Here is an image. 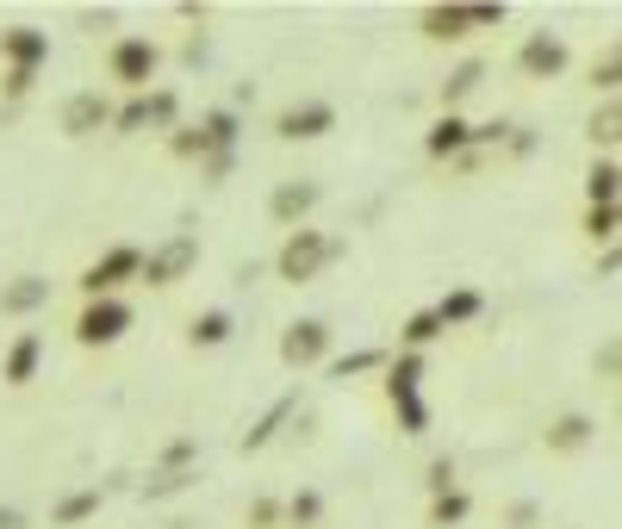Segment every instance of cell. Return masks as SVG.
<instances>
[{
	"mask_svg": "<svg viewBox=\"0 0 622 529\" xmlns=\"http://www.w3.org/2000/svg\"><path fill=\"white\" fill-rule=\"evenodd\" d=\"M330 256H337V243H330L324 231H311V224H299V231H287V243H280V256H274V275L280 280H311L318 275V268L330 262Z\"/></svg>",
	"mask_w": 622,
	"mask_h": 529,
	"instance_id": "6da1fadb",
	"label": "cell"
},
{
	"mask_svg": "<svg viewBox=\"0 0 622 529\" xmlns=\"http://www.w3.org/2000/svg\"><path fill=\"white\" fill-rule=\"evenodd\" d=\"M156 62H162V50H156L150 38H119V44L107 50V76L119 81V88H131V93H150Z\"/></svg>",
	"mask_w": 622,
	"mask_h": 529,
	"instance_id": "7a4b0ae2",
	"label": "cell"
},
{
	"mask_svg": "<svg viewBox=\"0 0 622 529\" xmlns=\"http://www.w3.org/2000/svg\"><path fill=\"white\" fill-rule=\"evenodd\" d=\"M124 330H131V306H124L119 293L112 299H88L76 318V342L81 349H107V342H119Z\"/></svg>",
	"mask_w": 622,
	"mask_h": 529,
	"instance_id": "3957f363",
	"label": "cell"
},
{
	"mask_svg": "<svg viewBox=\"0 0 622 529\" xmlns=\"http://www.w3.org/2000/svg\"><path fill=\"white\" fill-rule=\"evenodd\" d=\"M193 262H200V237H169L162 249L143 256V280H150V287H174V280H187Z\"/></svg>",
	"mask_w": 622,
	"mask_h": 529,
	"instance_id": "277c9868",
	"label": "cell"
},
{
	"mask_svg": "<svg viewBox=\"0 0 622 529\" xmlns=\"http://www.w3.org/2000/svg\"><path fill=\"white\" fill-rule=\"evenodd\" d=\"M330 124H337V107L330 100H293V107L274 119V138L299 143V138H324Z\"/></svg>",
	"mask_w": 622,
	"mask_h": 529,
	"instance_id": "5b68a950",
	"label": "cell"
},
{
	"mask_svg": "<svg viewBox=\"0 0 622 529\" xmlns=\"http://www.w3.org/2000/svg\"><path fill=\"white\" fill-rule=\"evenodd\" d=\"M124 275H143V256H138V249H107V262L81 268V293H88V299H112V287H119Z\"/></svg>",
	"mask_w": 622,
	"mask_h": 529,
	"instance_id": "8992f818",
	"label": "cell"
},
{
	"mask_svg": "<svg viewBox=\"0 0 622 529\" xmlns=\"http://www.w3.org/2000/svg\"><path fill=\"white\" fill-rule=\"evenodd\" d=\"M330 356V325H318V318H299V325H287V337H280V361L287 368H311V361Z\"/></svg>",
	"mask_w": 622,
	"mask_h": 529,
	"instance_id": "52a82bcc",
	"label": "cell"
},
{
	"mask_svg": "<svg viewBox=\"0 0 622 529\" xmlns=\"http://www.w3.org/2000/svg\"><path fill=\"white\" fill-rule=\"evenodd\" d=\"M0 57L13 62V76H38V62H50V38L31 26H13L0 31Z\"/></svg>",
	"mask_w": 622,
	"mask_h": 529,
	"instance_id": "ba28073f",
	"label": "cell"
},
{
	"mask_svg": "<svg viewBox=\"0 0 622 529\" xmlns=\"http://www.w3.org/2000/svg\"><path fill=\"white\" fill-rule=\"evenodd\" d=\"M143 124H174V93H131V107L112 112V131H143Z\"/></svg>",
	"mask_w": 622,
	"mask_h": 529,
	"instance_id": "9c48e42d",
	"label": "cell"
},
{
	"mask_svg": "<svg viewBox=\"0 0 622 529\" xmlns=\"http://www.w3.org/2000/svg\"><path fill=\"white\" fill-rule=\"evenodd\" d=\"M38 361H44V337H38V330H26V337L7 349V368H0V380H7V387H31V380H38Z\"/></svg>",
	"mask_w": 622,
	"mask_h": 529,
	"instance_id": "30bf717a",
	"label": "cell"
},
{
	"mask_svg": "<svg viewBox=\"0 0 622 529\" xmlns=\"http://www.w3.org/2000/svg\"><path fill=\"white\" fill-rule=\"evenodd\" d=\"M100 124H112V107L93 88L76 93V100L62 107V131H69V138H88V131H100Z\"/></svg>",
	"mask_w": 622,
	"mask_h": 529,
	"instance_id": "8fae6325",
	"label": "cell"
},
{
	"mask_svg": "<svg viewBox=\"0 0 622 529\" xmlns=\"http://www.w3.org/2000/svg\"><path fill=\"white\" fill-rule=\"evenodd\" d=\"M311 206H318V187H311V181H280L274 200H268V212H274L280 224H293V231H299V218H305Z\"/></svg>",
	"mask_w": 622,
	"mask_h": 529,
	"instance_id": "7c38bea8",
	"label": "cell"
},
{
	"mask_svg": "<svg viewBox=\"0 0 622 529\" xmlns=\"http://www.w3.org/2000/svg\"><path fill=\"white\" fill-rule=\"evenodd\" d=\"M44 299H50V280H38V275H19L13 287H0V311H31Z\"/></svg>",
	"mask_w": 622,
	"mask_h": 529,
	"instance_id": "4fadbf2b",
	"label": "cell"
},
{
	"mask_svg": "<svg viewBox=\"0 0 622 529\" xmlns=\"http://www.w3.org/2000/svg\"><path fill=\"white\" fill-rule=\"evenodd\" d=\"M224 337H231V311H205V318L187 325V342H193V349H218Z\"/></svg>",
	"mask_w": 622,
	"mask_h": 529,
	"instance_id": "5bb4252c",
	"label": "cell"
},
{
	"mask_svg": "<svg viewBox=\"0 0 622 529\" xmlns=\"http://www.w3.org/2000/svg\"><path fill=\"white\" fill-rule=\"evenodd\" d=\"M93 511H100V486L62 498V505H57V523H81V517H93Z\"/></svg>",
	"mask_w": 622,
	"mask_h": 529,
	"instance_id": "9a60e30c",
	"label": "cell"
},
{
	"mask_svg": "<svg viewBox=\"0 0 622 529\" xmlns=\"http://www.w3.org/2000/svg\"><path fill=\"white\" fill-rule=\"evenodd\" d=\"M287 517H293V529H318V523H324V498H318V492H299L293 505H287Z\"/></svg>",
	"mask_w": 622,
	"mask_h": 529,
	"instance_id": "2e32d148",
	"label": "cell"
},
{
	"mask_svg": "<svg viewBox=\"0 0 622 529\" xmlns=\"http://www.w3.org/2000/svg\"><path fill=\"white\" fill-rule=\"evenodd\" d=\"M423 26H430V38H461V26H466V19H461V13H430Z\"/></svg>",
	"mask_w": 622,
	"mask_h": 529,
	"instance_id": "e0dca14e",
	"label": "cell"
},
{
	"mask_svg": "<svg viewBox=\"0 0 622 529\" xmlns=\"http://www.w3.org/2000/svg\"><path fill=\"white\" fill-rule=\"evenodd\" d=\"M461 131H466V124L442 119V124H435V138H430V150H435V156H442V150H454V143H461Z\"/></svg>",
	"mask_w": 622,
	"mask_h": 529,
	"instance_id": "ac0fdd59",
	"label": "cell"
},
{
	"mask_svg": "<svg viewBox=\"0 0 622 529\" xmlns=\"http://www.w3.org/2000/svg\"><path fill=\"white\" fill-rule=\"evenodd\" d=\"M461 511H466V498H442V505H435L430 517H435V523H454V517H461Z\"/></svg>",
	"mask_w": 622,
	"mask_h": 529,
	"instance_id": "d6986e66",
	"label": "cell"
},
{
	"mask_svg": "<svg viewBox=\"0 0 622 529\" xmlns=\"http://www.w3.org/2000/svg\"><path fill=\"white\" fill-rule=\"evenodd\" d=\"M249 523H274V498H255V505H249Z\"/></svg>",
	"mask_w": 622,
	"mask_h": 529,
	"instance_id": "ffe728a7",
	"label": "cell"
},
{
	"mask_svg": "<svg viewBox=\"0 0 622 529\" xmlns=\"http://www.w3.org/2000/svg\"><path fill=\"white\" fill-rule=\"evenodd\" d=\"M373 361H380V356H349V361H337L330 373H361V368H373Z\"/></svg>",
	"mask_w": 622,
	"mask_h": 529,
	"instance_id": "44dd1931",
	"label": "cell"
},
{
	"mask_svg": "<svg viewBox=\"0 0 622 529\" xmlns=\"http://www.w3.org/2000/svg\"><path fill=\"white\" fill-rule=\"evenodd\" d=\"M404 337H411V342H430V337H435V318H418V325L404 330Z\"/></svg>",
	"mask_w": 622,
	"mask_h": 529,
	"instance_id": "7402d4cb",
	"label": "cell"
},
{
	"mask_svg": "<svg viewBox=\"0 0 622 529\" xmlns=\"http://www.w3.org/2000/svg\"><path fill=\"white\" fill-rule=\"evenodd\" d=\"M0 529H26V517H19V511H0Z\"/></svg>",
	"mask_w": 622,
	"mask_h": 529,
	"instance_id": "603a6c76",
	"label": "cell"
}]
</instances>
